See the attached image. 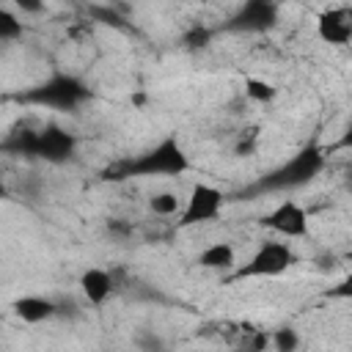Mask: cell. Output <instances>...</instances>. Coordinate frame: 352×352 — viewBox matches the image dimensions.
<instances>
[{
	"mask_svg": "<svg viewBox=\"0 0 352 352\" xmlns=\"http://www.w3.org/2000/svg\"><path fill=\"white\" fill-rule=\"evenodd\" d=\"M327 165V157L319 146L308 143L302 146L297 154H292L286 162H280L278 168H272L270 173H264L256 184L253 192H286V190H300L305 184H311Z\"/></svg>",
	"mask_w": 352,
	"mask_h": 352,
	"instance_id": "6da1fadb",
	"label": "cell"
},
{
	"mask_svg": "<svg viewBox=\"0 0 352 352\" xmlns=\"http://www.w3.org/2000/svg\"><path fill=\"white\" fill-rule=\"evenodd\" d=\"M187 170H190V154L184 151V146L179 143L176 135H165L148 151L138 154L135 160H126L116 170L113 179H129V176H140V179H151V176H182Z\"/></svg>",
	"mask_w": 352,
	"mask_h": 352,
	"instance_id": "7a4b0ae2",
	"label": "cell"
},
{
	"mask_svg": "<svg viewBox=\"0 0 352 352\" xmlns=\"http://www.w3.org/2000/svg\"><path fill=\"white\" fill-rule=\"evenodd\" d=\"M297 250L292 248V242L286 239H267L261 242L245 264L234 267V272L226 278L228 283H239V280H253V278H278L283 272H289L297 264Z\"/></svg>",
	"mask_w": 352,
	"mask_h": 352,
	"instance_id": "3957f363",
	"label": "cell"
},
{
	"mask_svg": "<svg viewBox=\"0 0 352 352\" xmlns=\"http://www.w3.org/2000/svg\"><path fill=\"white\" fill-rule=\"evenodd\" d=\"M91 96V91L85 88V82L74 74H63L55 72L50 74L44 82L28 88L25 94H19V99L25 104H36V107H52V110H74L77 104H82Z\"/></svg>",
	"mask_w": 352,
	"mask_h": 352,
	"instance_id": "277c9868",
	"label": "cell"
},
{
	"mask_svg": "<svg viewBox=\"0 0 352 352\" xmlns=\"http://www.w3.org/2000/svg\"><path fill=\"white\" fill-rule=\"evenodd\" d=\"M223 206H226V195H223L220 187L206 184V182H195L190 187L187 201L182 204L179 228H192V226L212 223V220H217L223 214Z\"/></svg>",
	"mask_w": 352,
	"mask_h": 352,
	"instance_id": "5b68a950",
	"label": "cell"
},
{
	"mask_svg": "<svg viewBox=\"0 0 352 352\" xmlns=\"http://www.w3.org/2000/svg\"><path fill=\"white\" fill-rule=\"evenodd\" d=\"M261 226H267L280 239H305L311 234V214L300 201L283 198L261 217Z\"/></svg>",
	"mask_w": 352,
	"mask_h": 352,
	"instance_id": "8992f818",
	"label": "cell"
},
{
	"mask_svg": "<svg viewBox=\"0 0 352 352\" xmlns=\"http://www.w3.org/2000/svg\"><path fill=\"white\" fill-rule=\"evenodd\" d=\"M77 154V138L66 126L47 124L36 129V160H44L50 165H63Z\"/></svg>",
	"mask_w": 352,
	"mask_h": 352,
	"instance_id": "52a82bcc",
	"label": "cell"
},
{
	"mask_svg": "<svg viewBox=\"0 0 352 352\" xmlns=\"http://www.w3.org/2000/svg\"><path fill=\"white\" fill-rule=\"evenodd\" d=\"M278 25V6L270 0H248L226 22V30L236 33H267Z\"/></svg>",
	"mask_w": 352,
	"mask_h": 352,
	"instance_id": "ba28073f",
	"label": "cell"
},
{
	"mask_svg": "<svg viewBox=\"0 0 352 352\" xmlns=\"http://www.w3.org/2000/svg\"><path fill=\"white\" fill-rule=\"evenodd\" d=\"M316 36L324 44L344 47L352 41V14L346 6H327L316 16Z\"/></svg>",
	"mask_w": 352,
	"mask_h": 352,
	"instance_id": "9c48e42d",
	"label": "cell"
},
{
	"mask_svg": "<svg viewBox=\"0 0 352 352\" xmlns=\"http://www.w3.org/2000/svg\"><path fill=\"white\" fill-rule=\"evenodd\" d=\"M77 286H80V292H82V297H85L88 305L102 308L113 297V292H116V278L104 267H88V270L80 272Z\"/></svg>",
	"mask_w": 352,
	"mask_h": 352,
	"instance_id": "30bf717a",
	"label": "cell"
},
{
	"mask_svg": "<svg viewBox=\"0 0 352 352\" xmlns=\"http://www.w3.org/2000/svg\"><path fill=\"white\" fill-rule=\"evenodd\" d=\"M58 302L44 294H22L11 302V314L25 324H41L58 316Z\"/></svg>",
	"mask_w": 352,
	"mask_h": 352,
	"instance_id": "8fae6325",
	"label": "cell"
},
{
	"mask_svg": "<svg viewBox=\"0 0 352 352\" xmlns=\"http://www.w3.org/2000/svg\"><path fill=\"white\" fill-rule=\"evenodd\" d=\"M195 264L201 270H209V272H231L236 267V248L226 239L212 242L195 256Z\"/></svg>",
	"mask_w": 352,
	"mask_h": 352,
	"instance_id": "7c38bea8",
	"label": "cell"
},
{
	"mask_svg": "<svg viewBox=\"0 0 352 352\" xmlns=\"http://www.w3.org/2000/svg\"><path fill=\"white\" fill-rule=\"evenodd\" d=\"M0 151H8L14 157H33L36 154V129H14L0 143Z\"/></svg>",
	"mask_w": 352,
	"mask_h": 352,
	"instance_id": "4fadbf2b",
	"label": "cell"
},
{
	"mask_svg": "<svg viewBox=\"0 0 352 352\" xmlns=\"http://www.w3.org/2000/svg\"><path fill=\"white\" fill-rule=\"evenodd\" d=\"M242 91H245V96H248L250 102H256V104H272V102L278 99L275 82H270V80H264V77H245Z\"/></svg>",
	"mask_w": 352,
	"mask_h": 352,
	"instance_id": "5bb4252c",
	"label": "cell"
},
{
	"mask_svg": "<svg viewBox=\"0 0 352 352\" xmlns=\"http://www.w3.org/2000/svg\"><path fill=\"white\" fill-rule=\"evenodd\" d=\"M148 212H154L157 217H176L182 212V198L173 190H160L148 198Z\"/></svg>",
	"mask_w": 352,
	"mask_h": 352,
	"instance_id": "9a60e30c",
	"label": "cell"
},
{
	"mask_svg": "<svg viewBox=\"0 0 352 352\" xmlns=\"http://www.w3.org/2000/svg\"><path fill=\"white\" fill-rule=\"evenodd\" d=\"M300 333L292 327V324H280L275 330H270V349L275 352H300Z\"/></svg>",
	"mask_w": 352,
	"mask_h": 352,
	"instance_id": "2e32d148",
	"label": "cell"
},
{
	"mask_svg": "<svg viewBox=\"0 0 352 352\" xmlns=\"http://www.w3.org/2000/svg\"><path fill=\"white\" fill-rule=\"evenodd\" d=\"M22 33H25V22L11 8L0 6V44L16 41V38H22Z\"/></svg>",
	"mask_w": 352,
	"mask_h": 352,
	"instance_id": "e0dca14e",
	"label": "cell"
},
{
	"mask_svg": "<svg viewBox=\"0 0 352 352\" xmlns=\"http://www.w3.org/2000/svg\"><path fill=\"white\" fill-rule=\"evenodd\" d=\"M209 41H212V30L204 28V25H192V28L182 36V47H184V50H204Z\"/></svg>",
	"mask_w": 352,
	"mask_h": 352,
	"instance_id": "ac0fdd59",
	"label": "cell"
},
{
	"mask_svg": "<svg viewBox=\"0 0 352 352\" xmlns=\"http://www.w3.org/2000/svg\"><path fill=\"white\" fill-rule=\"evenodd\" d=\"M135 346L140 352H165V341L154 333V330H140L135 336Z\"/></svg>",
	"mask_w": 352,
	"mask_h": 352,
	"instance_id": "d6986e66",
	"label": "cell"
},
{
	"mask_svg": "<svg viewBox=\"0 0 352 352\" xmlns=\"http://www.w3.org/2000/svg\"><path fill=\"white\" fill-rule=\"evenodd\" d=\"M104 228H107V234H110L113 239H129V236H132V231H135V228H132V223H129V220H124V217H110Z\"/></svg>",
	"mask_w": 352,
	"mask_h": 352,
	"instance_id": "ffe728a7",
	"label": "cell"
},
{
	"mask_svg": "<svg viewBox=\"0 0 352 352\" xmlns=\"http://www.w3.org/2000/svg\"><path fill=\"white\" fill-rule=\"evenodd\" d=\"M91 14H94L99 22H104V25H116V28H121V22H124V19H121L110 6H94V8H91Z\"/></svg>",
	"mask_w": 352,
	"mask_h": 352,
	"instance_id": "44dd1931",
	"label": "cell"
},
{
	"mask_svg": "<svg viewBox=\"0 0 352 352\" xmlns=\"http://www.w3.org/2000/svg\"><path fill=\"white\" fill-rule=\"evenodd\" d=\"M245 349H253V352H270V330H253L250 333V341Z\"/></svg>",
	"mask_w": 352,
	"mask_h": 352,
	"instance_id": "7402d4cb",
	"label": "cell"
},
{
	"mask_svg": "<svg viewBox=\"0 0 352 352\" xmlns=\"http://www.w3.org/2000/svg\"><path fill=\"white\" fill-rule=\"evenodd\" d=\"M253 148H256V129H248V135L239 138V143L234 146V151H236L239 157H248Z\"/></svg>",
	"mask_w": 352,
	"mask_h": 352,
	"instance_id": "603a6c76",
	"label": "cell"
},
{
	"mask_svg": "<svg viewBox=\"0 0 352 352\" xmlns=\"http://www.w3.org/2000/svg\"><path fill=\"white\" fill-rule=\"evenodd\" d=\"M16 8H19L22 14H38V11H44V6H41V3H25V0H22Z\"/></svg>",
	"mask_w": 352,
	"mask_h": 352,
	"instance_id": "cb8c5ba5",
	"label": "cell"
},
{
	"mask_svg": "<svg viewBox=\"0 0 352 352\" xmlns=\"http://www.w3.org/2000/svg\"><path fill=\"white\" fill-rule=\"evenodd\" d=\"M3 198H8V184H6L3 176H0V201H3Z\"/></svg>",
	"mask_w": 352,
	"mask_h": 352,
	"instance_id": "d4e9b609",
	"label": "cell"
},
{
	"mask_svg": "<svg viewBox=\"0 0 352 352\" xmlns=\"http://www.w3.org/2000/svg\"><path fill=\"white\" fill-rule=\"evenodd\" d=\"M242 352H253V349H242Z\"/></svg>",
	"mask_w": 352,
	"mask_h": 352,
	"instance_id": "484cf974",
	"label": "cell"
}]
</instances>
